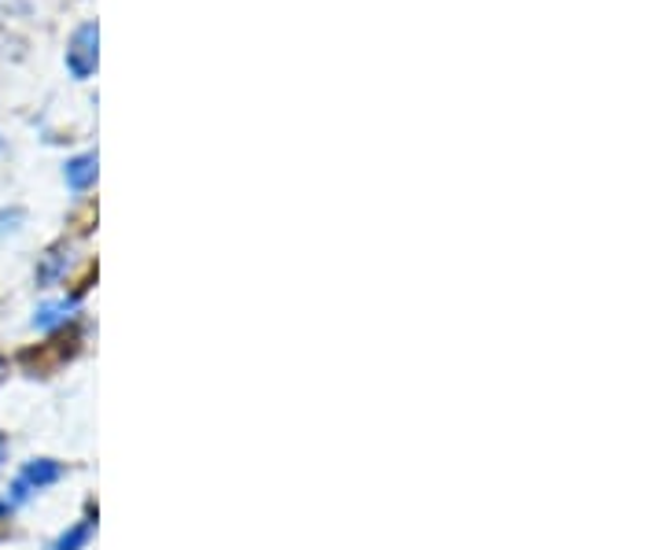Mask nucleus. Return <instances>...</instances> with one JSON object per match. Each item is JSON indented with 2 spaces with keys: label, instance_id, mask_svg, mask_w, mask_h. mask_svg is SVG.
I'll return each instance as SVG.
<instances>
[{
  "label": "nucleus",
  "instance_id": "nucleus-1",
  "mask_svg": "<svg viewBox=\"0 0 664 550\" xmlns=\"http://www.w3.org/2000/svg\"><path fill=\"white\" fill-rule=\"evenodd\" d=\"M63 67L74 82H89L100 67V23L86 18V23L74 26L67 52H63Z\"/></svg>",
  "mask_w": 664,
  "mask_h": 550
},
{
  "label": "nucleus",
  "instance_id": "nucleus-2",
  "mask_svg": "<svg viewBox=\"0 0 664 550\" xmlns=\"http://www.w3.org/2000/svg\"><path fill=\"white\" fill-rule=\"evenodd\" d=\"M100 178V160L97 152H78L63 163V182H67L71 192H89Z\"/></svg>",
  "mask_w": 664,
  "mask_h": 550
},
{
  "label": "nucleus",
  "instance_id": "nucleus-3",
  "mask_svg": "<svg viewBox=\"0 0 664 550\" xmlns=\"http://www.w3.org/2000/svg\"><path fill=\"white\" fill-rule=\"evenodd\" d=\"M67 266H71V248L52 245L41 259H37V270H34L37 288H55L63 277H67Z\"/></svg>",
  "mask_w": 664,
  "mask_h": 550
},
{
  "label": "nucleus",
  "instance_id": "nucleus-4",
  "mask_svg": "<svg viewBox=\"0 0 664 550\" xmlns=\"http://www.w3.org/2000/svg\"><path fill=\"white\" fill-rule=\"evenodd\" d=\"M63 462H55V459H30L23 465V473H18V480L26 484V488L34 491H45V488H52V484H60L63 480Z\"/></svg>",
  "mask_w": 664,
  "mask_h": 550
},
{
  "label": "nucleus",
  "instance_id": "nucleus-5",
  "mask_svg": "<svg viewBox=\"0 0 664 550\" xmlns=\"http://www.w3.org/2000/svg\"><path fill=\"white\" fill-rule=\"evenodd\" d=\"M74 311H78V300H52V303H41V307L34 311L30 325H34L37 333L63 329V325L74 318Z\"/></svg>",
  "mask_w": 664,
  "mask_h": 550
},
{
  "label": "nucleus",
  "instance_id": "nucleus-6",
  "mask_svg": "<svg viewBox=\"0 0 664 550\" xmlns=\"http://www.w3.org/2000/svg\"><path fill=\"white\" fill-rule=\"evenodd\" d=\"M92 533H97V514H92V510H89V514L82 517V521H74L67 533L55 536L49 550H86V547H89V539H92Z\"/></svg>",
  "mask_w": 664,
  "mask_h": 550
},
{
  "label": "nucleus",
  "instance_id": "nucleus-7",
  "mask_svg": "<svg viewBox=\"0 0 664 550\" xmlns=\"http://www.w3.org/2000/svg\"><path fill=\"white\" fill-rule=\"evenodd\" d=\"M23 226H26V208H18V203H12V208H0V240L23 233Z\"/></svg>",
  "mask_w": 664,
  "mask_h": 550
},
{
  "label": "nucleus",
  "instance_id": "nucleus-8",
  "mask_svg": "<svg viewBox=\"0 0 664 550\" xmlns=\"http://www.w3.org/2000/svg\"><path fill=\"white\" fill-rule=\"evenodd\" d=\"M34 4L30 0H0V18H30Z\"/></svg>",
  "mask_w": 664,
  "mask_h": 550
},
{
  "label": "nucleus",
  "instance_id": "nucleus-9",
  "mask_svg": "<svg viewBox=\"0 0 664 550\" xmlns=\"http://www.w3.org/2000/svg\"><path fill=\"white\" fill-rule=\"evenodd\" d=\"M4 462H8V436L0 433V470H4Z\"/></svg>",
  "mask_w": 664,
  "mask_h": 550
},
{
  "label": "nucleus",
  "instance_id": "nucleus-10",
  "mask_svg": "<svg viewBox=\"0 0 664 550\" xmlns=\"http://www.w3.org/2000/svg\"><path fill=\"white\" fill-rule=\"evenodd\" d=\"M0 377H4V362H0Z\"/></svg>",
  "mask_w": 664,
  "mask_h": 550
},
{
  "label": "nucleus",
  "instance_id": "nucleus-11",
  "mask_svg": "<svg viewBox=\"0 0 664 550\" xmlns=\"http://www.w3.org/2000/svg\"><path fill=\"white\" fill-rule=\"evenodd\" d=\"M0 152H4V137H0Z\"/></svg>",
  "mask_w": 664,
  "mask_h": 550
}]
</instances>
